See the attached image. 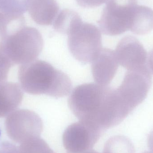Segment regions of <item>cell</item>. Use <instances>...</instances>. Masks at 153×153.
<instances>
[{
  "label": "cell",
  "instance_id": "6da1fadb",
  "mask_svg": "<svg viewBox=\"0 0 153 153\" xmlns=\"http://www.w3.org/2000/svg\"><path fill=\"white\" fill-rule=\"evenodd\" d=\"M68 104L80 121L104 132L120 124L134 110L117 88L94 83L75 87Z\"/></svg>",
  "mask_w": 153,
  "mask_h": 153
},
{
  "label": "cell",
  "instance_id": "7a4b0ae2",
  "mask_svg": "<svg viewBox=\"0 0 153 153\" xmlns=\"http://www.w3.org/2000/svg\"><path fill=\"white\" fill-rule=\"evenodd\" d=\"M18 78L22 89L34 95L62 98L68 95L72 88L71 81L67 74L41 60L21 65Z\"/></svg>",
  "mask_w": 153,
  "mask_h": 153
},
{
  "label": "cell",
  "instance_id": "3957f363",
  "mask_svg": "<svg viewBox=\"0 0 153 153\" xmlns=\"http://www.w3.org/2000/svg\"><path fill=\"white\" fill-rule=\"evenodd\" d=\"M44 47L43 37L36 29L24 27L0 39V54L12 66L35 61Z\"/></svg>",
  "mask_w": 153,
  "mask_h": 153
},
{
  "label": "cell",
  "instance_id": "277c9868",
  "mask_svg": "<svg viewBox=\"0 0 153 153\" xmlns=\"http://www.w3.org/2000/svg\"><path fill=\"white\" fill-rule=\"evenodd\" d=\"M67 35L71 53L82 63L92 62L102 48L101 33L93 24L81 22L74 26Z\"/></svg>",
  "mask_w": 153,
  "mask_h": 153
},
{
  "label": "cell",
  "instance_id": "5b68a950",
  "mask_svg": "<svg viewBox=\"0 0 153 153\" xmlns=\"http://www.w3.org/2000/svg\"><path fill=\"white\" fill-rule=\"evenodd\" d=\"M98 21L104 35L115 36L130 30L137 0H107Z\"/></svg>",
  "mask_w": 153,
  "mask_h": 153
},
{
  "label": "cell",
  "instance_id": "8992f818",
  "mask_svg": "<svg viewBox=\"0 0 153 153\" xmlns=\"http://www.w3.org/2000/svg\"><path fill=\"white\" fill-rule=\"evenodd\" d=\"M5 127L10 138L21 144L40 137L44 128L39 116L27 109L17 110L8 115L5 120Z\"/></svg>",
  "mask_w": 153,
  "mask_h": 153
},
{
  "label": "cell",
  "instance_id": "52a82bcc",
  "mask_svg": "<svg viewBox=\"0 0 153 153\" xmlns=\"http://www.w3.org/2000/svg\"><path fill=\"white\" fill-rule=\"evenodd\" d=\"M152 80L151 72L146 65L137 70L128 71L118 89L134 110L146 98Z\"/></svg>",
  "mask_w": 153,
  "mask_h": 153
},
{
  "label": "cell",
  "instance_id": "ba28073f",
  "mask_svg": "<svg viewBox=\"0 0 153 153\" xmlns=\"http://www.w3.org/2000/svg\"><path fill=\"white\" fill-rule=\"evenodd\" d=\"M104 132L79 121L66 128L63 134V144L68 153L83 152L91 150Z\"/></svg>",
  "mask_w": 153,
  "mask_h": 153
},
{
  "label": "cell",
  "instance_id": "9c48e42d",
  "mask_svg": "<svg viewBox=\"0 0 153 153\" xmlns=\"http://www.w3.org/2000/svg\"><path fill=\"white\" fill-rule=\"evenodd\" d=\"M119 64L128 71L146 66L147 53L139 40L132 36H126L120 40L115 51Z\"/></svg>",
  "mask_w": 153,
  "mask_h": 153
},
{
  "label": "cell",
  "instance_id": "30bf717a",
  "mask_svg": "<svg viewBox=\"0 0 153 153\" xmlns=\"http://www.w3.org/2000/svg\"><path fill=\"white\" fill-rule=\"evenodd\" d=\"M119 63L115 51L102 48L92 62L94 79L98 84L108 85L114 78Z\"/></svg>",
  "mask_w": 153,
  "mask_h": 153
},
{
  "label": "cell",
  "instance_id": "8fae6325",
  "mask_svg": "<svg viewBox=\"0 0 153 153\" xmlns=\"http://www.w3.org/2000/svg\"><path fill=\"white\" fill-rule=\"evenodd\" d=\"M23 99V92L18 84L5 82L0 83V118L15 111Z\"/></svg>",
  "mask_w": 153,
  "mask_h": 153
},
{
  "label": "cell",
  "instance_id": "7c38bea8",
  "mask_svg": "<svg viewBox=\"0 0 153 153\" xmlns=\"http://www.w3.org/2000/svg\"><path fill=\"white\" fill-rule=\"evenodd\" d=\"M56 0H31L29 12L37 24L49 26L53 23L59 12Z\"/></svg>",
  "mask_w": 153,
  "mask_h": 153
},
{
  "label": "cell",
  "instance_id": "4fadbf2b",
  "mask_svg": "<svg viewBox=\"0 0 153 153\" xmlns=\"http://www.w3.org/2000/svg\"><path fill=\"white\" fill-rule=\"evenodd\" d=\"M153 29V10L144 5H137L134 10L130 30L137 35H143Z\"/></svg>",
  "mask_w": 153,
  "mask_h": 153
},
{
  "label": "cell",
  "instance_id": "5bb4252c",
  "mask_svg": "<svg viewBox=\"0 0 153 153\" xmlns=\"http://www.w3.org/2000/svg\"><path fill=\"white\" fill-rule=\"evenodd\" d=\"M82 21L81 17L76 12L70 9H65L58 13L53 23V26L57 32L68 34L74 26Z\"/></svg>",
  "mask_w": 153,
  "mask_h": 153
},
{
  "label": "cell",
  "instance_id": "9a60e30c",
  "mask_svg": "<svg viewBox=\"0 0 153 153\" xmlns=\"http://www.w3.org/2000/svg\"><path fill=\"white\" fill-rule=\"evenodd\" d=\"M103 153H134L132 143L123 136L112 137L104 146Z\"/></svg>",
  "mask_w": 153,
  "mask_h": 153
},
{
  "label": "cell",
  "instance_id": "2e32d148",
  "mask_svg": "<svg viewBox=\"0 0 153 153\" xmlns=\"http://www.w3.org/2000/svg\"><path fill=\"white\" fill-rule=\"evenodd\" d=\"M31 0H0V12L12 16H22L29 10Z\"/></svg>",
  "mask_w": 153,
  "mask_h": 153
},
{
  "label": "cell",
  "instance_id": "e0dca14e",
  "mask_svg": "<svg viewBox=\"0 0 153 153\" xmlns=\"http://www.w3.org/2000/svg\"><path fill=\"white\" fill-rule=\"evenodd\" d=\"M20 153H56L40 137L27 140L21 145Z\"/></svg>",
  "mask_w": 153,
  "mask_h": 153
},
{
  "label": "cell",
  "instance_id": "ac0fdd59",
  "mask_svg": "<svg viewBox=\"0 0 153 153\" xmlns=\"http://www.w3.org/2000/svg\"><path fill=\"white\" fill-rule=\"evenodd\" d=\"M11 66L10 62L0 54V83L6 81Z\"/></svg>",
  "mask_w": 153,
  "mask_h": 153
},
{
  "label": "cell",
  "instance_id": "d6986e66",
  "mask_svg": "<svg viewBox=\"0 0 153 153\" xmlns=\"http://www.w3.org/2000/svg\"><path fill=\"white\" fill-rule=\"evenodd\" d=\"M107 0H76L80 6L86 8H94L102 5Z\"/></svg>",
  "mask_w": 153,
  "mask_h": 153
},
{
  "label": "cell",
  "instance_id": "ffe728a7",
  "mask_svg": "<svg viewBox=\"0 0 153 153\" xmlns=\"http://www.w3.org/2000/svg\"><path fill=\"white\" fill-rule=\"evenodd\" d=\"M0 153H20L19 149L9 142L3 143L0 146Z\"/></svg>",
  "mask_w": 153,
  "mask_h": 153
},
{
  "label": "cell",
  "instance_id": "44dd1931",
  "mask_svg": "<svg viewBox=\"0 0 153 153\" xmlns=\"http://www.w3.org/2000/svg\"><path fill=\"white\" fill-rule=\"evenodd\" d=\"M148 59L149 68L153 72V49L149 53Z\"/></svg>",
  "mask_w": 153,
  "mask_h": 153
},
{
  "label": "cell",
  "instance_id": "7402d4cb",
  "mask_svg": "<svg viewBox=\"0 0 153 153\" xmlns=\"http://www.w3.org/2000/svg\"><path fill=\"white\" fill-rule=\"evenodd\" d=\"M148 145L150 150L153 152V131L148 137Z\"/></svg>",
  "mask_w": 153,
  "mask_h": 153
},
{
  "label": "cell",
  "instance_id": "603a6c76",
  "mask_svg": "<svg viewBox=\"0 0 153 153\" xmlns=\"http://www.w3.org/2000/svg\"><path fill=\"white\" fill-rule=\"evenodd\" d=\"M79 153H100L98 152H96V151H93V150H90L89 151H85V152H83Z\"/></svg>",
  "mask_w": 153,
  "mask_h": 153
},
{
  "label": "cell",
  "instance_id": "cb8c5ba5",
  "mask_svg": "<svg viewBox=\"0 0 153 153\" xmlns=\"http://www.w3.org/2000/svg\"><path fill=\"white\" fill-rule=\"evenodd\" d=\"M144 153H153V152H145Z\"/></svg>",
  "mask_w": 153,
  "mask_h": 153
},
{
  "label": "cell",
  "instance_id": "d4e9b609",
  "mask_svg": "<svg viewBox=\"0 0 153 153\" xmlns=\"http://www.w3.org/2000/svg\"><path fill=\"white\" fill-rule=\"evenodd\" d=\"M0 134H1V132H0Z\"/></svg>",
  "mask_w": 153,
  "mask_h": 153
}]
</instances>
